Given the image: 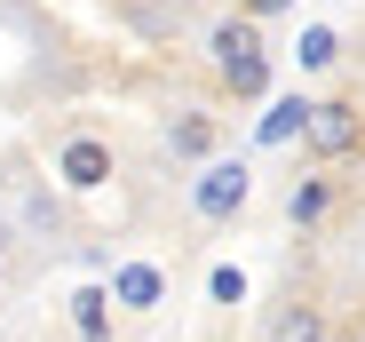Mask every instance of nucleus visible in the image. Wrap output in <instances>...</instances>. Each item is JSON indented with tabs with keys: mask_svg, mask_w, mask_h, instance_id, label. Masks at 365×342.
Masks as SVG:
<instances>
[{
	"mask_svg": "<svg viewBox=\"0 0 365 342\" xmlns=\"http://www.w3.org/2000/svg\"><path fill=\"white\" fill-rule=\"evenodd\" d=\"M255 199V167L247 159H199L191 176V223H207V231H222V223H238Z\"/></svg>",
	"mask_w": 365,
	"mask_h": 342,
	"instance_id": "nucleus-2",
	"label": "nucleus"
},
{
	"mask_svg": "<svg viewBox=\"0 0 365 342\" xmlns=\"http://www.w3.org/2000/svg\"><path fill=\"white\" fill-rule=\"evenodd\" d=\"M302 151H310L318 167L357 159V151H365V111H357L349 96H310V120H302Z\"/></svg>",
	"mask_w": 365,
	"mask_h": 342,
	"instance_id": "nucleus-3",
	"label": "nucleus"
},
{
	"mask_svg": "<svg viewBox=\"0 0 365 342\" xmlns=\"http://www.w3.org/2000/svg\"><path fill=\"white\" fill-rule=\"evenodd\" d=\"M9 263H16V231L0 223V278H9Z\"/></svg>",
	"mask_w": 365,
	"mask_h": 342,
	"instance_id": "nucleus-14",
	"label": "nucleus"
},
{
	"mask_svg": "<svg viewBox=\"0 0 365 342\" xmlns=\"http://www.w3.org/2000/svg\"><path fill=\"white\" fill-rule=\"evenodd\" d=\"M56 183H64V191H103L111 183V144L103 136H64V151H56Z\"/></svg>",
	"mask_w": 365,
	"mask_h": 342,
	"instance_id": "nucleus-4",
	"label": "nucleus"
},
{
	"mask_svg": "<svg viewBox=\"0 0 365 342\" xmlns=\"http://www.w3.org/2000/svg\"><path fill=\"white\" fill-rule=\"evenodd\" d=\"M357 342H365V326H357Z\"/></svg>",
	"mask_w": 365,
	"mask_h": 342,
	"instance_id": "nucleus-16",
	"label": "nucleus"
},
{
	"mask_svg": "<svg viewBox=\"0 0 365 342\" xmlns=\"http://www.w3.org/2000/svg\"><path fill=\"white\" fill-rule=\"evenodd\" d=\"M207 295H215L222 311H238V303H247V271H230V263H215V271H207Z\"/></svg>",
	"mask_w": 365,
	"mask_h": 342,
	"instance_id": "nucleus-12",
	"label": "nucleus"
},
{
	"mask_svg": "<svg viewBox=\"0 0 365 342\" xmlns=\"http://www.w3.org/2000/svg\"><path fill=\"white\" fill-rule=\"evenodd\" d=\"M326 215H334V176H294L286 183V223L294 231H318Z\"/></svg>",
	"mask_w": 365,
	"mask_h": 342,
	"instance_id": "nucleus-8",
	"label": "nucleus"
},
{
	"mask_svg": "<svg viewBox=\"0 0 365 342\" xmlns=\"http://www.w3.org/2000/svg\"><path fill=\"white\" fill-rule=\"evenodd\" d=\"M294 0H238V16H255V24H270V16H286Z\"/></svg>",
	"mask_w": 365,
	"mask_h": 342,
	"instance_id": "nucleus-13",
	"label": "nucleus"
},
{
	"mask_svg": "<svg viewBox=\"0 0 365 342\" xmlns=\"http://www.w3.org/2000/svg\"><path fill=\"white\" fill-rule=\"evenodd\" d=\"M215 144H222L215 111H175V120H167V151L175 159H215Z\"/></svg>",
	"mask_w": 365,
	"mask_h": 342,
	"instance_id": "nucleus-7",
	"label": "nucleus"
},
{
	"mask_svg": "<svg viewBox=\"0 0 365 342\" xmlns=\"http://www.w3.org/2000/svg\"><path fill=\"white\" fill-rule=\"evenodd\" d=\"M302 120H310V96H270V111H262V120H255V144H294L302 136Z\"/></svg>",
	"mask_w": 365,
	"mask_h": 342,
	"instance_id": "nucleus-9",
	"label": "nucleus"
},
{
	"mask_svg": "<svg viewBox=\"0 0 365 342\" xmlns=\"http://www.w3.org/2000/svg\"><path fill=\"white\" fill-rule=\"evenodd\" d=\"M103 342H111V334H103Z\"/></svg>",
	"mask_w": 365,
	"mask_h": 342,
	"instance_id": "nucleus-17",
	"label": "nucleus"
},
{
	"mask_svg": "<svg viewBox=\"0 0 365 342\" xmlns=\"http://www.w3.org/2000/svg\"><path fill=\"white\" fill-rule=\"evenodd\" d=\"M262 342H326V311H318L310 295H286V303H270Z\"/></svg>",
	"mask_w": 365,
	"mask_h": 342,
	"instance_id": "nucleus-5",
	"label": "nucleus"
},
{
	"mask_svg": "<svg viewBox=\"0 0 365 342\" xmlns=\"http://www.w3.org/2000/svg\"><path fill=\"white\" fill-rule=\"evenodd\" d=\"M111 303L119 311H159L167 303V271L159 263H119L111 271Z\"/></svg>",
	"mask_w": 365,
	"mask_h": 342,
	"instance_id": "nucleus-6",
	"label": "nucleus"
},
{
	"mask_svg": "<svg viewBox=\"0 0 365 342\" xmlns=\"http://www.w3.org/2000/svg\"><path fill=\"white\" fill-rule=\"evenodd\" d=\"M334 56H341V32L334 24H302V40H294V64L302 72H326Z\"/></svg>",
	"mask_w": 365,
	"mask_h": 342,
	"instance_id": "nucleus-11",
	"label": "nucleus"
},
{
	"mask_svg": "<svg viewBox=\"0 0 365 342\" xmlns=\"http://www.w3.org/2000/svg\"><path fill=\"white\" fill-rule=\"evenodd\" d=\"M326 342H357V334H334V326H326Z\"/></svg>",
	"mask_w": 365,
	"mask_h": 342,
	"instance_id": "nucleus-15",
	"label": "nucleus"
},
{
	"mask_svg": "<svg viewBox=\"0 0 365 342\" xmlns=\"http://www.w3.org/2000/svg\"><path fill=\"white\" fill-rule=\"evenodd\" d=\"M72 326H80V342H103L111 334V287H80L72 295Z\"/></svg>",
	"mask_w": 365,
	"mask_h": 342,
	"instance_id": "nucleus-10",
	"label": "nucleus"
},
{
	"mask_svg": "<svg viewBox=\"0 0 365 342\" xmlns=\"http://www.w3.org/2000/svg\"><path fill=\"white\" fill-rule=\"evenodd\" d=\"M207 64H215V80L238 96V104H255V96H270V40H262V24L255 16H215L207 24Z\"/></svg>",
	"mask_w": 365,
	"mask_h": 342,
	"instance_id": "nucleus-1",
	"label": "nucleus"
}]
</instances>
